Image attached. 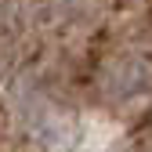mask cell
Returning <instances> with one entry per match:
<instances>
[{"mask_svg": "<svg viewBox=\"0 0 152 152\" xmlns=\"http://www.w3.org/2000/svg\"><path fill=\"white\" fill-rule=\"evenodd\" d=\"M69 130H72V123L69 120H58V123H51L47 130H44V145L47 148H65L72 138H69Z\"/></svg>", "mask_w": 152, "mask_h": 152, "instance_id": "obj_1", "label": "cell"}]
</instances>
